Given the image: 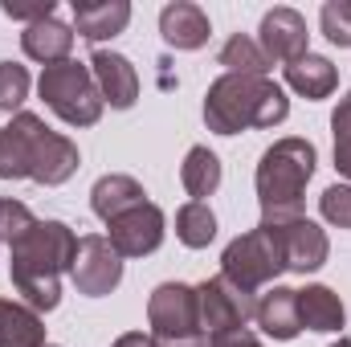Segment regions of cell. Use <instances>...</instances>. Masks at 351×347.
Returning <instances> with one entry per match:
<instances>
[{
  "instance_id": "cell-5",
  "label": "cell",
  "mask_w": 351,
  "mask_h": 347,
  "mask_svg": "<svg viewBox=\"0 0 351 347\" xmlns=\"http://www.w3.org/2000/svg\"><path fill=\"white\" fill-rule=\"evenodd\" d=\"M41 98H45V106L62 119V123H70V127H94L98 119H102V94H98V82H94V74H90V66L82 62H58V66H45L41 70Z\"/></svg>"
},
{
  "instance_id": "cell-30",
  "label": "cell",
  "mask_w": 351,
  "mask_h": 347,
  "mask_svg": "<svg viewBox=\"0 0 351 347\" xmlns=\"http://www.w3.org/2000/svg\"><path fill=\"white\" fill-rule=\"evenodd\" d=\"M4 8V16H12V21H45V16H53V0H45V4H37V8H16V4H0Z\"/></svg>"
},
{
  "instance_id": "cell-26",
  "label": "cell",
  "mask_w": 351,
  "mask_h": 347,
  "mask_svg": "<svg viewBox=\"0 0 351 347\" xmlns=\"http://www.w3.org/2000/svg\"><path fill=\"white\" fill-rule=\"evenodd\" d=\"M331 135H335V168H339V176L351 180V90L339 98V106L331 115Z\"/></svg>"
},
{
  "instance_id": "cell-19",
  "label": "cell",
  "mask_w": 351,
  "mask_h": 347,
  "mask_svg": "<svg viewBox=\"0 0 351 347\" xmlns=\"http://www.w3.org/2000/svg\"><path fill=\"white\" fill-rule=\"evenodd\" d=\"M0 347H49L45 323L29 302L0 298Z\"/></svg>"
},
{
  "instance_id": "cell-4",
  "label": "cell",
  "mask_w": 351,
  "mask_h": 347,
  "mask_svg": "<svg viewBox=\"0 0 351 347\" xmlns=\"http://www.w3.org/2000/svg\"><path fill=\"white\" fill-rule=\"evenodd\" d=\"M315 143L286 135L258 160V204L262 213H302V192L315 176Z\"/></svg>"
},
{
  "instance_id": "cell-18",
  "label": "cell",
  "mask_w": 351,
  "mask_h": 347,
  "mask_svg": "<svg viewBox=\"0 0 351 347\" xmlns=\"http://www.w3.org/2000/svg\"><path fill=\"white\" fill-rule=\"evenodd\" d=\"M131 21V4L127 0H102V4H90V0H74V33L86 37V41H106V37H119Z\"/></svg>"
},
{
  "instance_id": "cell-16",
  "label": "cell",
  "mask_w": 351,
  "mask_h": 347,
  "mask_svg": "<svg viewBox=\"0 0 351 347\" xmlns=\"http://www.w3.org/2000/svg\"><path fill=\"white\" fill-rule=\"evenodd\" d=\"M254 323L262 327L269 339H294L302 331V319H298V290L290 286H269L262 298H258V315Z\"/></svg>"
},
{
  "instance_id": "cell-14",
  "label": "cell",
  "mask_w": 351,
  "mask_h": 347,
  "mask_svg": "<svg viewBox=\"0 0 351 347\" xmlns=\"http://www.w3.org/2000/svg\"><path fill=\"white\" fill-rule=\"evenodd\" d=\"M160 33L172 49H200L213 33L208 25V12L192 0H176V4H164L160 12Z\"/></svg>"
},
{
  "instance_id": "cell-27",
  "label": "cell",
  "mask_w": 351,
  "mask_h": 347,
  "mask_svg": "<svg viewBox=\"0 0 351 347\" xmlns=\"http://www.w3.org/2000/svg\"><path fill=\"white\" fill-rule=\"evenodd\" d=\"M29 98V70L16 62H0V110H16Z\"/></svg>"
},
{
  "instance_id": "cell-22",
  "label": "cell",
  "mask_w": 351,
  "mask_h": 347,
  "mask_svg": "<svg viewBox=\"0 0 351 347\" xmlns=\"http://www.w3.org/2000/svg\"><path fill=\"white\" fill-rule=\"evenodd\" d=\"M217 62L225 66V74H245V78H269V66H274L262 53L258 37H250V33H233V37L221 45Z\"/></svg>"
},
{
  "instance_id": "cell-21",
  "label": "cell",
  "mask_w": 351,
  "mask_h": 347,
  "mask_svg": "<svg viewBox=\"0 0 351 347\" xmlns=\"http://www.w3.org/2000/svg\"><path fill=\"white\" fill-rule=\"evenodd\" d=\"M286 82H290V90H298L302 98H327L331 90L339 86V70L331 66V58L306 53V58L286 66Z\"/></svg>"
},
{
  "instance_id": "cell-11",
  "label": "cell",
  "mask_w": 351,
  "mask_h": 347,
  "mask_svg": "<svg viewBox=\"0 0 351 347\" xmlns=\"http://www.w3.org/2000/svg\"><path fill=\"white\" fill-rule=\"evenodd\" d=\"M106 229H110V246L119 250V258H147L164 246V208L143 200L131 213L114 217Z\"/></svg>"
},
{
  "instance_id": "cell-8",
  "label": "cell",
  "mask_w": 351,
  "mask_h": 347,
  "mask_svg": "<svg viewBox=\"0 0 351 347\" xmlns=\"http://www.w3.org/2000/svg\"><path fill=\"white\" fill-rule=\"evenodd\" d=\"M196 311H200V331L204 339L213 335H225V331H241L254 323L258 315V298L241 286H233L225 274L217 278H204L196 286Z\"/></svg>"
},
{
  "instance_id": "cell-32",
  "label": "cell",
  "mask_w": 351,
  "mask_h": 347,
  "mask_svg": "<svg viewBox=\"0 0 351 347\" xmlns=\"http://www.w3.org/2000/svg\"><path fill=\"white\" fill-rule=\"evenodd\" d=\"M110 347H156V344H152V335H143V331H127V335H119Z\"/></svg>"
},
{
  "instance_id": "cell-9",
  "label": "cell",
  "mask_w": 351,
  "mask_h": 347,
  "mask_svg": "<svg viewBox=\"0 0 351 347\" xmlns=\"http://www.w3.org/2000/svg\"><path fill=\"white\" fill-rule=\"evenodd\" d=\"M262 225L274 229V237L282 246V258H286V270H294V274L323 270V261L331 254V241L315 221H306L302 213H262Z\"/></svg>"
},
{
  "instance_id": "cell-25",
  "label": "cell",
  "mask_w": 351,
  "mask_h": 347,
  "mask_svg": "<svg viewBox=\"0 0 351 347\" xmlns=\"http://www.w3.org/2000/svg\"><path fill=\"white\" fill-rule=\"evenodd\" d=\"M319 25H323V37L331 45L351 49V0H327L319 12Z\"/></svg>"
},
{
  "instance_id": "cell-24",
  "label": "cell",
  "mask_w": 351,
  "mask_h": 347,
  "mask_svg": "<svg viewBox=\"0 0 351 347\" xmlns=\"http://www.w3.org/2000/svg\"><path fill=\"white\" fill-rule=\"evenodd\" d=\"M176 237L188 246V250H204L213 237H217V217L204 200H188L180 213H176Z\"/></svg>"
},
{
  "instance_id": "cell-17",
  "label": "cell",
  "mask_w": 351,
  "mask_h": 347,
  "mask_svg": "<svg viewBox=\"0 0 351 347\" xmlns=\"http://www.w3.org/2000/svg\"><path fill=\"white\" fill-rule=\"evenodd\" d=\"M143 200H147L143 184H139L135 176H123V172L102 176V180H94V188H90V208H94V217H102L106 225H110L114 217L131 213V208L143 204Z\"/></svg>"
},
{
  "instance_id": "cell-31",
  "label": "cell",
  "mask_w": 351,
  "mask_h": 347,
  "mask_svg": "<svg viewBox=\"0 0 351 347\" xmlns=\"http://www.w3.org/2000/svg\"><path fill=\"white\" fill-rule=\"evenodd\" d=\"M208 347H262V339L254 335V331H225V335H213L208 339Z\"/></svg>"
},
{
  "instance_id": "cell-23",
  "label": "cell",
  "mask_w": 351,
  "mask_h": 347,
  "mask_svg": "<svg viewBox=\"0 0 351 347\" xmlns=\"http://www.w3.org/2000/svg\"><path fill=\"white\" fill-rule=\"evenodd\" d=\"M180 184H184V192L196 196V200L213 196V192L221 188V160H217L208 147H192V152L184 156V164H180Z\"/></svg>"
},
{
  "instance_id": "cell-15",
  "label": "cell",
  "mask_w": 351,
  "mask_h": 347,
  "mask_svg": "<svg viewBox=\"0 0 351 347\" xmlns=\"http://www.w3.org/2000/svg\"><path fill=\"white\" fill-rule=\"evenodd\" d=\"M21 49L25 58L41 62V66H58V62H70V49H74V29L58 16H45V21H33L25 25L21 33Z\"/></svg>"
},
{
  "instance_id": "cell-13",
  "label": "cell",
  "mask_w": 351,
  "mask_h": 347,
  "mask_svg": "<svg viewBox=\"0 0 351 347\" xmlns=\"http://www.w3.org/2000/svg\"><path fill=\"white\" fill-rule=\"evenodd\" d=\"M90 74H94V82H98L102 102H110L114 110H131V106H135V98H139V74H135V66H131L123 53H114V49H94V53H90Z\"/></svg>"
},
{
  "instance_id": "cell-20",
  "label": "cell",
  "mask_w": 351,
  "mask_h": 347,
  "mask_svg": "<svg viewBox=\"0 0 351 347\" xmlns=\"http://www.w3.org/2000/svg\"><path fill=\"white\" fill-rule=\"evenodd\" d=\"M298 319L306 331H339L348 323V311L331 286H306L298 290Z\"/></svg>"
},
{
  "instance_id": "cell-7",
  "label": "cell",
  "mask_w": 351,
  "mask_h": 347,
  "mask_svg": "<svg viewBox=\"0 0 351 347\" xmlns=\"http://www.w3.org/2000/svg\"><path fill=\"white\" fill-rule=\"evenodd\" d=\"M221 274L233 286L250 290V294L269 286L278 274H286V258H282V246H278L274 229L269 225H258V229L233 237L225 246V254H221Z\"/></svg>"
},
{
  "instance_id": "cell-2",
  "label": "cell",
  "mask_w": 351,
  "mask_h": 347,
  "mask_svg": "<svg viewBox=\"0 0 351 347\" xmlns=\"http://www.w3.org/2000/svg\"><path fill=\"white\" fill-rule=\"evenodd\" d=\"M78 147L49 131L41 115L21 110L0 127V180H37L45 188L66 184L78 172Z\"/></svg>"
},
{
  "instance_id": "cell-28",
  "label": "cell",
  "mask_w": 351,
  "mask_h": 347,
  "mask_svg": "<svg viewBox=\"0 0 351 347\" xmlns=\"http://www.w3.org/2000/svg\"><path fill=\"white\" fill-rule=\"evenodd\" d=\"M33 221H37V217L29 213V204L0 196V241H4V246H12L16 237H25V233L33 229Z\"/></svg>"
},
{
  "instance_id": "cell-10",
  "label": "cell",
  "mask_w": 351,
  "mask_h": 347,
  "mask_svg": "<svg viewBox=\"0 0 351 347\" xmlns=\"http://www.w3.org/2000/svg\"><path fill=\"white\" fill-rule=\"evenodd\" d=\"M70 278H74L78 294H86V298L110 294L123 282V258L110 246V237H102V233L78 237V254H74V265H70Z\"/></svg>"
},
{
  "instance_id": "cell-29",
  "label": "cell",
  "mask_w": 351,
  "mask_h": 347,
  "mask_svg": "<svg viewBox=\"0 0 351 347\" xmlns=\"http://www.w3.org/2000/svg\"><path fill=\"white\" fill-rule=\"evenodd\" d=\"M319 208L331 225L351 229V184H331L323 196H319Z\"/></svg>"
},
{
  "instance_id": "cell-1",
  "label": "cell",
  "mask_w": 351,
  "mask_h": 347,
  "mask_svg": "<svg viewBox=\"0 0 351 347\" xmlns=\"http://www.w3.org/2000/svg\"><path fill=\"white\" fill-rule=\"evenodd\" d=\"M8 250V278L16 294H25L33 311H53L62 302V274H70L78 254V233L66 221H33V229L16 237Z\"/></svg>"
},
{
  "instance_id": "cell-3",
  "label": "cell",
  "mask_w": 351,
  "mask_h": 347,
  "mask_svg": "<svg viewBox=\"0 0 351 347\" xmlns=\"http://www.w3.org/2000/svg\"><path fill=\"white\" fill-rule=\"evenodd\" d=\"M290 115V98L274 78L221 74L204 94V123L217 135H237L254 127H278Z\"/></svg>"
},
{
  "instance_id": "cell-34",
  "label": "cell",
  "mask_w": 351,
  "mask_h": 347,
  "mask_svg": "<svg viewBox=\"0 0 351 347\" xmlns=\"http://www.w3.org/2000/svg\"><path fill=\"white\" fill-rule=\"evenodd\" d=\"M196 347H208V344H196Z\"/></svg>"
},
{
  "instance_id": "cell-12",
  "label": "cell",
  "mask_w": 351,
  "mask_h": 347,
  "mask_svg": "<svg viewBox=\"0 0 351 347\" xmlns=\"http://www.w3.org/2000/svg\"><path fill=\"white\" fill-rule=\"evenodd\" d=\"M306 21H302V12H294V8H269L262 16V29H258V45H262V53L269 62H298V58H306L311 49H306Z\"/></svg>"
},
{
  "instance_id": "cell-6",
  "label": "cell",
  "mask_w": 351,
  "mask_h": 347,
  "mask_svg": "<svg viewBox=\"0 0 351 347\" xmlns=\"http://www.w3.org/2000/svg\"><path fill=\"white\" fill-rule=\"evenodd\" d=\"M147 323H152V344L156 347H196L208 344L200 331V311H196V286L188 282H164L147 298Z\"/></svg>"
},
{
  "instance_id": "cell-33",
  "label": "cell",
  "mask_w": 351,
  "mask_h": 347,
  "mask_svg": "<svg viewBox=\"0 0 351 347\" xmlns=\"http://www.w3.org/2000/svg\"><path fill=\"white\" fill-rule=\"evenodd\" d=\"M331 347H351V339H335V344H331Z\"/></svg>"
}]
</instances>
